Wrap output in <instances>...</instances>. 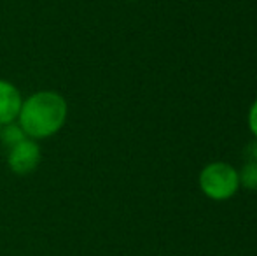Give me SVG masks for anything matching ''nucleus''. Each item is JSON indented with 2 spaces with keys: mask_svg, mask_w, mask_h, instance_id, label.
Segmentation results:
<instances>
[{
  "mask_svg": "<svg viewBox=\"0 0 257 256\" xmlns=\"http://www.w3.org/2000/svg\"><path fill=\"white\" fill-rule=\"evenodd\" d=\"M18 118L25 135L46 139L63 127L67 118V102L54 92H39L21 104Z\"/></svg>",
  "mask_w": 257,
  "mask_h": 256,
  "instance_id": "1",
  "label": "nucleus"
},
{
  "mask_svg": "<svg viewBox=\"0 0 257 256\" xmlns=\"http://www.w3.org/2000/svg\"><path fill=\"white\" fill-rule=\"evenodd\" d=\"M247 123H248V128H250L252 135H254L257 140V99L250 106V111H248V116H247Z\"/></svg>",
  "mask_w": 257,
  "mask_h": 256,
  "instance_id": "7",
  "label": "nucleus"
},
{
  "mask_svg": "<svg viewBox=\"0 0 257 256\" xmlns=\"http://www.w3.org/2000/svg\"><path fill=\"white\" fill-rule=\"evenodd\" d=\"M21 95L16 86L0 79V125H9L20 116Z\"/></svg>",
  "mask_w": 257,
  "mask_h": 256,
  "instance_id": "4",
  "label": "nucleus"
},
{
  "mask_svg": "<svg viewBox=\"0 0 257 256\" xmlns=\"http://www.w3.org/2000/svg\"><path fill=\"white\" fill-rule=\"evenodd\" d=\"M238 178H240V188L252 192L257 190V161H247L238 170Z\"/></svg>",
  "mask_w": 257,
  "mask_h": 256,
  "instance_id": "5",
  "label": "nucleus"
},
{
  "mask_svg": "<svg viewBox=\"0 0 257 256\" xmlns=\"http://www.w3.org/2000/svg\"><path fill=\"white\" fill-rule=\"evenodd\" d=\"M9 167L16 174H30L41 163V149L34 140H21L11 147L9 153Z\"/></svg>",
  "mask_w": 257,
  "mask_h": 256,
  "instance_id": "3",
  "label": "nucleus"
},
{
  "mask_svg": "<svg viewBox=\"0 0 257 256\" xmlns=\"http://www.w3.org/2000/svg\"><path fill=\"white\" fill-rule=\"evenodd\" d=\"M0 137L4 139V142L13 147L14 144L25 140V132L21 130V127H16V125L9 123V125H4L2 132H0Z\"/></svg>",
  "mask_w": 257,
  "mask_h": 256,
  "instance_id": "6",
  "label": "nucleus"
},
{
  "mask_svg": "<svg viewBox=\"0 0 257 256\" xmlns=\"http://www.w3.org/2000/svg\"><path fill=\"white\" fill-rule=\"evenodd\" d=\"M198 185L206 198L224 202L233 198L240 190V178L233 165L226 161H212L201 168Z\"/></svg>",
  "mask_w": 257,
  "mask_h": 256,
  "instance_id": "2",
  "label": "nucleus"
}]
</instances>
